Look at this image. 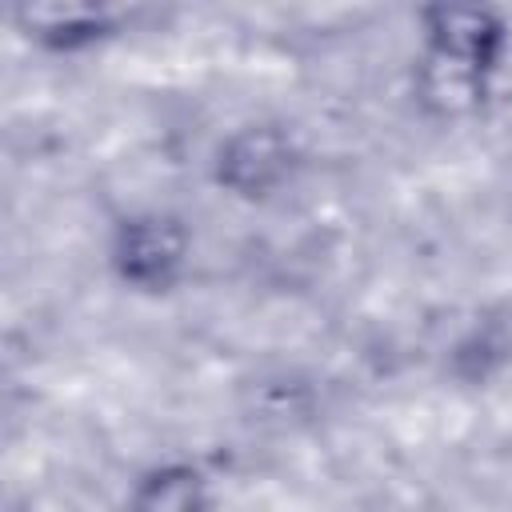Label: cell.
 I'll return each mask as SVG.
<instances>
[{"mask_svg": "<svg viewBox=\"0 0 512 512\" xmlns=\"http://www.w3.org/2000/svg\"><path fill=\"white\" fill-rule=\"evenodd\" d=\"M120 260H124V272L144 280V284L168 280V272L180 264V240L172 232V220H160V216L132 220L124 228Z\"/></svg>", "mask_w": 512, "mask_h": 512, "instance_id": "1", "label": "cell"}, {"mask_svg": "<svg viewBox=\"0 0 512 512\" xmlns=\"http://www.w3.org/2000/svg\"><path fill=\"white\" fill-rule=\"evenodd\" d=\"M196 508H200V476L192 468H164L148 476L132 504V512H196Z\"/></svg>", "mask_w": 512, "mask_h": 512, "instance_id": "2", "label": "cell"}]
</instances>
